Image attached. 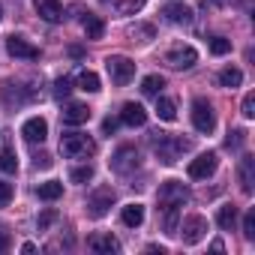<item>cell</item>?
<instances>
[{"label":"cell","instance_id":"obj_38","mask_svg":"<svg viewBox=\"0 0 255 255\" xmlns=\"http://www.w3.org/2000/svg\"><path fill=\"white\" fill-rule=\"evenodd\" d=\"M9 246H12V237H9V231L3 225H0V252H6Z\"/></svg>","mask_w":255,"mask_h":255},{"label":"cell","instance_id":"obj_27","mask_svg":"<svg viewBox=\"0 0 255 255\" xmlns=\"http://www.w3.org/2000/svg\"><path fill=\"white\" fill-rule=\"evenodd\" d=\"M153 33H156V30H153V24H132L129 30H126V36H129L132 42H135V39H138V42H150V39H153Z\"/></svg>","mask_w":255,"mask_h":255},{"label":"cell","instance_id":"obj_6","mask_svg":"<svg viewBox=\"0 0 255 255\" xmlns=\"http://www.w3.org/2000/svg\"><path fill=\"white\" fill-rule=\"evenodd\" d=\"M192 126L198 132H204V135H210L216 129V114H213L207 99H195L192 102Z\"/></svg>","mask_w":255,"mask_h":255},{"label":"cell","instance_id":"obj_29","mask_svg":"<svg viewBox=\"0 0 255 255\" xmlns=\"http://www.w3.org/2000/svg\"><path fill=\"white\" fill-rule=\"evenodd\" d=\"M162 87H165V78H162V75H147V78L141 81V93H147V96H159Z\"/></svg>","mask_w":255,"mask_h":255},{"label":"cell","instance_id":"obj_13","mask_svg":"<svg viewBox=\"0 0 255 255\" xmlns=\"http://www.w3.org/2000/svg\"><path fill=\"white\" fill-rule=\"evenodd\" d=\"M21 135L30 141V144H42L45 141V135H48V123L42 120V117H30V120H24V126H21Z\"/></svg>","mask_w":255,"mask_h":255},{"label":"cell","instance_id":"obj_34","mask_svg":"<svg viewBox=\"0 0 255 255\" xmlns=\"http://www.w3.org/2000/svg\"><path fill=\"white\" fill-rule=\"evenodd\" d=\"M243 237L246 240H255V210H249L243 216Z\"/></svg>","mask_w":255,"mask_h":255},{"label":"cell","instance_id":"obj_12","mask_svg":"<svg viewBox=\"0 0 255 255\" xmlns=\"http://www.w3.org/2000/svg\"><path fill=\"white\" fill-rule=\"evenodd\" d=\"M60 117H63L66 126H81V123L90 120V108L84 102H66L63 111H60Z\"/></svg>","mask_w":255,"mask_h":255},{"label":"cell","instance_id":"obj_39","mask_svg":"<svg viewBox=\"0 0 255 255\" xmlns=\"http://www.w3.org/2000/svg\"><path fill=\"white\" fill-rule=\"evenodd\" d=\"M33 165H36V168H51V156H48V153H36V156H33Z\"/></svg>","mask_w":255,"mask_h":255},{"label":"cell","instance_id":"obj_26","mask_svg":"<svg viewBox=\"0 0 255 255\" xmlns=\"http://www.w3.org/2000/svg\"><path fill=\"white\" fill-rule=\"evenodd\" d=\"M141 6H144V0H114V3H111V9L117 15H135Z\"/></svg>","mask_w":255,"mask_h":255},{"label":"cell","instance_id":"obj_32","mask_svg":"<svg viewBox=\"0 0 255 255\" xmlns=\"http://www.w3.org/2000/svg\"><path fill=\"white\" fill-rule=\"evenodd\" d=\"M243 141H246V132H243V129H234V132H228L225 147H228V150H237V147H243Z\"/></svg>","mask_w":255,"mask_h":255},{"label":"cell","instance_id":"obj_21","mask_svg":"<svg viewBox=\"0 0 255 255\" xmlns=\"http://www.w3.org/2000/svg\"><path fill=\"white\" fill-rule=\"evenodd\" d=\"M36 195H39L42 201H57V198L63 195V183H57V180L39 183V186H36Z\"/></svg>","mask_w":255,"mask_h":255},{"label":"cell","instance_id":"obj_33","mask_svg":"<svg viewBox=\"0 0 255 255\" xmlns=\"http://www.w3.org/2000/svg\"><path fill=\"white\" fill-rule=\"evenodd\" d=\"M54 219H57V210H51V207H48V210H42V213H39L36 228H39V231H48V225H51Z\"/></svg>","mask_w":255,"mask_h":255},{"label":"cell","instance_id":"obj_2","mask_svg":"<svg viewBox=\"0 0 255 255\" xmlns=\"http://www.w3.org/2000/svg\"><path fill=\"white\" fill-rule=\"evenodd\" d=\"M60 153L69 156V159H87L96 153V141L90 135H81V132H69L60 138Z\"/></svg>","mask_w":255,"mask_h":255},{"label":"cell","instance_id":"obj_10","mask_svg":"<svg viewBox=\"0 0 255 255\" xmlns=\"http://www.w3.org/2000/svg\"><path fill=\"white\" fill-rule=\"evenodd\" d=\"M111 204H114V192H111V189H96V192L90 195V201H87V213H90L93 219H99V216L108 213Z\"/></svg>","mask_w":255,"mask_h":255},{"label":"cell","instance_id":"obj_5","mask_svg":"<svg viewBox=\"0 0 255 255\" xmlns=\"http://www.w3.org/2000/svg\"><path fill=\"white\" fill-rule=\"evenodd\" d=\"M177 234L183 237L186 246H195V243H201L204 234H207V219L198 216V213H192V216L183 219V225H177Z\"/></svg>","mask_w":255,"mask_h":255},{"label":"cell","instance_id":"obj_4","mask_svg":"<svg viewBox=\"0 0 255 255\" xmlns=\"http://www.w3.org/2000/svg\"><path fill=\"white\" fill-rule=\"evenodd\" d=\"M105 69H108V75H111V81H114L117 87L129 84L132 75H135V63H132L129 57H123V54H111V57L105 60Z\"/></svg>","mask_w":255,"mask_h":255},{"label":"cell","instance_id":"obj_9","mask_svg":"<svg viewBox=\"0 0 255 255\" xmlns=\"http://www.w3.org/2000/svg\"><path fill=\"white\" fill-rule=\"evenodd\" d=\"M216 165H219L216 153H201L198 159L189 162V177H192V180H207V177L216 171Z\"/></svg>","mask_w":255,"mask_h":255},{"label":"cell","instance_id":"obj_37","mask_svg":"<svg viewBox=\"0 0 255 255\" xmlns=\"http://www.w3.org/2000/svg\"><path fill=\"white\" fill-rule=\"evenodd\" d=\"M69 90H72L69 78H57L54 81V96H69Z\"/></svg>","mask_w":255,"mask_h":255},{"label":"cell","instance_id":"obj_16","mask_svg":"<svg viewBox=\"0 0 255 255\" xmlns=\"http://www.w3.org/2000/svg\"><path fill=\"white\" fill-rule=\"evenodd\" d=\"M36 12H39V18H45L48 24L63 21V6L57 3V0H36Z\"/></svg>","mask_w":255,"mask_h":255},{"label":"cell","instance_id":"obj_22","mask_svg":"<svg viewBox=\"0 0 255 255\" xmlns=\"http://www.w3.org/2000/svg\"><path fill=\"white\" fill-rule=\"evenodd\" d=\"M216 222H219L222 231H231L234 222H237V207H234V204H222L219 213H216Z\"/></svg>","mask_w":255,"mask_h":255},{"label":"cell","instance_id":"obj_11","mask_svg":"<svg viewBox=\"0 0 255 255\" xmlns=\"http://www.w3.org/2000/svg\"><path fill=\"white\" fill-rule=\"evenodd\" d=\"M6 51H9L12 57H21V60H36V57H39V48L30 45L24 36H9V39H6Z\"/></svg>","mask_w":255,"mask_h":255},{"label":"cell","instance_id":"obj_24","mask_svg":"<svg viewBox=\"0 0 255 255\" xmlns=\"http://www.w3.org/2000/svg\"><path fill=\"white\" fill-rule=\"evenodd\" d=\"M219 84L234 90V87H240V84H243V72H240L237 66H228V69H222V72H219Z\"/></svg>","mask_w":255,"mask_h":255},{"label":"cell","instance_id":"obj_28","mask_svg":"<svg viewBox=\"0 0 255 255\" xmlns=\"http://www.w3.org/2000/svg\"><path fill=\"white\" fill-rule=\"evenodd\" d=\"M78 87L87 90V93H96V90H99V75L90 72V69H81V72H78Z\"/></svg>","mask_w":255,"mask_h":255},{"label":"cell","instance_id":"obj_25","mask_svg":"<svg viewBox=\"0 0 255 255\" xmlns=\"http://www.w3.org/2000/svg\"><path fill=\"white\" fill-rule=\"evenodd\" d=\"M156 114H159V120H177V105L171 102V99H165V96H156Z\"/></svg>","mask_w":255,"mask_h":255},{"label":"cell","instance_id":"obj_42","mask_svg":"<svg viewBox=\"0 0 255 255\" xmlns=\"http://www.w3.org/2000/svg\"><path fill=\"white\" fill-rule=\"evenodd\" d=\"M0 18H3V6H0Z\"/></svg>","mask_w":255,"mask_h":255},{"label":"cell","instance_id":"obj_35","mask_svg":"<svg viewBox=\"0 0 255 255\" xmlns=\"http://www.w3.org/2000/svg\"><path fill=\"white\" fill-rule=\"evenodd\" d=\"M240 111H243V117H255V93H246V96H243Z\"/></svg>","mask_w":255,"mask_h":255},{"label":"cell","instance_id":"obj_3","mask_svg":"<svg viewBox=\"0 0 255 255\" xmlns=\"http://www.w3.org/2000/svg\"><path fill=\"white\" fill-rule=\"evenodd\" d=\"M189 201V189L180 180H165L159 186V210H180Z\"/></svg>","mask_w":255,"mask_h":255},{"label":"cell","instance_id":"obj_20","mask_svg":"<svg viewBox=\"0 0 255 255\" xmlns=\"http://www.w3.org/2000/svg\"><path fill=\"white\" fill-rule=\"evenodd\" d=\"M81 27H84V33H87V39H99L102 33H105V24H102V18L99 15H84V21H81Z\"/></svg>","mask_w":255,"mask_h":255},{"label":"cell","instance_id":"obj_23","mask_svg":"<svg viewBox=\"0 0 255 255\" xmlns=\"http://www.w3.org/2000/svg\"><path fill=\"white\" fill-rule=\"evenodd\" d=\"M0 171H6V174L18 171V156L12 147H0Z\"/></svg>","mask_w":255,"mask_h":255},{"label":"cell","instance_id":"obj_1","mask_svg":"<svg viewBox=\"0 0 255 255\" xmlns=\"http://www.w3.org/2000/svg\"><path fill=\"white\" fill-rule=\"evenodd\" d=\"M153 150H156L159 162H165V165H174V162L180 159V153L192 150V141H189V138H177V135L156 132V135H153Z\"/></svg>","mask_w":255,"mask_h":255},{"label":"cell","instance_id":"obj_31","mask_svg":"<svg viewBox=\"0 0 255 255\" xmlns=\"http://www.w3.org/2000/svg\"><path fill=\"white\" fill-rule=\"evenodd\" d=\"M69 180H72V183H87V180H93V165H81V168H75V171L69 174Z\"/></svg>","mask_w":255,"mask_h":255},{"label":"cell","instance_id":"obj_14","mask_svg":"<svg viewBox=\"0 0 255 255\" xmlns=\"http://www.w3.org/2000/svg\"><path fill=\"white\" fill-rule=\"evenodd\" d=\"M120 120H123L126 126H144V123H147V111H144V105H138V102H126V105L120 108Z\"/></svg>","mask_w":255,"mask_h":255},{"label":"cell","instance_id":"obj_40","mask_svg":"<svg viewBox=\"0 0 255 255\" xmlns=\"http://www.w3.org/2000/svg\"><path fill=\"white\" fill-rule=\"evenodd\" d=\"M114 129H117V120H114V117H105V120H102V132H105V135H114Z\"/></svg>","mask_w":255,"mask_h":255},{"label":"cell","instance_id":"obj_8","mask_svg":"<svg viewBox=\"0 0 255 255\" xmlns=\"http://www.w3.org/2000/svg\"><path fill=\"white\" fill-rule=\"evenodd\" d=\"M165 63L171 69H192L198 63V51L192 45H174L168 54H165Z\"/></svg>","mask_w":255,"mask_h":255},{"label":"cell","instance_id":"obj_19","mask_svg":"<svg viewBox=\"0 0 255 255\" xmlns=\"http://www.w3.org/2000/svg\"><path fill=\"white\" fill-rule=\"evenodd\" d=\"M120 219H123V225H129V228H138V225L144 222V207H141L138 201L126 204V207L120 210Z\"/></svg>","mask_w":255,"mask_h":255},{"label":"cell","instance_id":"obj_18","mask_svg":"<svg viewBox=\"0 0 255 255\" xmlns=\"http://www.w3.org/2000/svg\"><path fill=\"white\" fill-rule=\"evenodd\" d=\"M87 249H93V252H120V240L111 237V234H93L87 240Z\"/></svg>","mask_w":255,"mask_h":255},{"label":"cell","instance_id":"obj_30","mask_svg":"<svg viewBox=\"0 0 255 255\" xmlns=\"http://www.w3.org/2000/svg\"><path fill=\"white\" fill-rule=\"evenodd\" d=\"M210 51L213 54H228L231 51V39H225V36H210Z\"/></svg>","mask_w":255,"mask_h":255},{"label":"cell","instance_id":"obj_7","mask_svg":"<svg viewBox=\"0 0 255 255\" xmlns=\"http://www.w3.org/2000/svg\"><path fill=\"white\" fill-rule=\"evenodd\" d=\"M138 165H141V156H138V150L129 147V144L117 147V153L111 156V171H117V174H129V171H135Z\"/></svg>","mask_w":255,"mask_h":255},{"label":"cell","instance_id":"obj_17","mask_svg":"<svg viewBox=\"0 0 255 255\" xmlns=\"http://www.w3.org/2000/svg\"><path fill=\"white\" fill-rule=\"evenodd\" d=\"M162 15L171 21V24H189L192 21V9L186 3H165L162 6Z\"/></svg>","mask_w":255,"mask_h":255},{"label":"cell","instance_id":"obj_36","mask_svg":"<svg viewBox=\"0 0 255 255\" xmlns=\"http://www.w3.org/2000/svg\"><path fill=\"white\" fill-rule=\"evenodd\" d=\"M9 201H12V183L0 180V207H6Z\"/></svg>","mask_w":255,"mask_h":255},{"label":"cell","instance_id":"obj_41","mask_svg":"<svg viewBox=\"0 0 255 255\" xmlns=\"http://www.w3.org/2000/svg\"><path fill=\"white\" fill-rule=\"evenodd\" d=\"M231 3L234 0H201V6H210V9L213 6H231Z\"/></svg>","mask_w":255,"mask_h":255},{"label":"cell","instance_id":"obj_15","mask_svg":"<svg viewBox=\"0 0 255 255\" xmlns=\"http://www.w3.org/2000/svg\"><path fill=\"white\" fill-rule=\"evenodd\" d=\"M237 180H240V189L246 195H252V183H255V159L252 156H243L240 165H237Z\"/></svg>","mask_w":255,"mask_h":255}]
</instances>
